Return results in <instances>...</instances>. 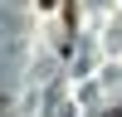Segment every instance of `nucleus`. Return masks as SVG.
I'll use <instances>...</instances> for the list:
<instances>
[{"instance_id": "1", "label": "nucleus", "mask_w": 122, "mask_h": 117, "mask_svg": "<svg viewBox=\"0 0 122 117\" xmlns=\"http://www.w3.org/2000/svg\"><path fill=\"white\" fill-rule=\"evenodd\" d=\"M107 117H122V112H107Z\"/></svg>"}, {"instance_id": "2", "label": "nucleus", "mask_w": 122, "mask_h": 117, "mask_svg": "<svg viewBox=\"0 0 122 117\" xmlns=\"http://www.w3.org/2000/svg\"><path fill=\"white\" fill-rule=\"evenodd\" d=\"M44 5H49V0H44Z\"/></svg>"}]
</instances>
